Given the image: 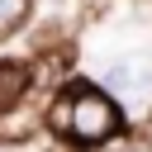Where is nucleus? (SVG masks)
<instances>
[{"label": "nucleus", "instance_id": "2", "mask_svg": "<svg viewBox=\"0 0 152 152\" xmlns=\"http://www.w3.org/2000/svg\"><path fill=\"white\" fill-rule=\"evenodd\" d=\"M104 86H109L114 95H142V100H152V62L119 57V62L104 71Z\"/></svg>", "mask_w": 152, "mask_h": 152}, {"label": "nucleus", "instance_id": "5", "mask_svg": "<svg viewBox=\"0 0 152 152\" xmlns=\"http://www.w3.org/2000/svg\"><path fill=\"white\" fill-rule=\"evenodd\" d=\"M109 152H152V142H147V138H133V133H128V138H119V142H114Z\"/></svg>", "mask_w": 152, "mask_h": 152}, {"label": "nucleus", "instance_id": "3", "mask_svg": "<svg viewBox=\"0 0 152 152\" xmlns=\"http://www.w3.org/2000/svg\"><path fill=\"white\" fill-rule=\"evenodd\" d=\"M28 76H33L28 66H19V62H0V114H10V109L28 95V86H33Z\"/></svg>", "mask_w": 152, "mask_h": 152}, {"label": "nucleus", "instance_id": "1", "mask_svg": "<svg viewBox=\"0 0 152 152\" xmlns=\"http://www.w3.org/2000/svg\"><path fill=\"white\" fill-rule=\"evenodd\" d=\"M48 119H52V128H57L62 138H71V142H104V138H114L119 124H124L119 104H114L104 90H95V86H66Z\"/></svg>", "mask_w": 152, "mask_h": 152}, {"label": "nucleus", "instance_id": "6", "mask_svg": "<svg viewBox=\"0 0 152 152\" xmlns=\"http://www.w3.org/2000/svg\"><path fill=\"white\" fill-rule=\"evenodd\" d=\"M48 152H57V147H48Z\"/></svg>", "mask_w": 152, "mask_h": 152}, {"label": "nucleus", "instance_id": "4", "mask_svg": "<svg viewBox=\"0 0 152 152\" xmlns=\"http://www.w3.org/2000/svg\"><path fill=\"white\" fill-rule=\"evenodd\" d=\"M24 14H28V0H0V33H10Z\"/></svg>", "mask_w": 152, "mask_h": 152}]
</instances>
